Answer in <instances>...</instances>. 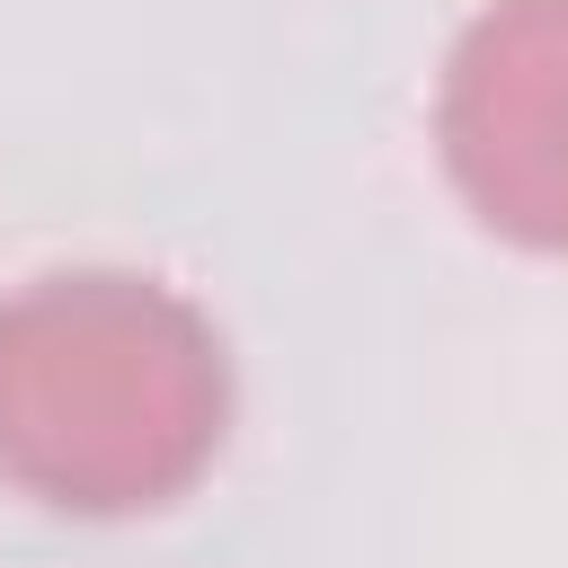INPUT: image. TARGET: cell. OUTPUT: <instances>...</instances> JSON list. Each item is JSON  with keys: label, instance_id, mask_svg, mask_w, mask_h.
Instances as JSON below:
<instances>
[{"label": "cell", "instance_id": "6da1fadb", "mask_svg": "<svg viewBox=\"0 0 568 568\" xmlns=\"http://www.w3.org/2000/svg\"><path fill=\"white\" fill-rule=\"evenodd\" d=\"M222 337L160 275L80 266L0 311V479L44 506H169L222 453Z\"/></svg>", "mask_w": 568, "mask_h": 568}, {"label": "cell", "instance_id": "7a4b0ae2", "mask_svg": "<svg viewBox=\"0 0 568 568\" xmlns=\"http://www.w3.org/2000/svg\"><path fill=\"white\" fill-rule=\"evenodd\" d=\"M435 133L488 231L568 248V0H488L444 62Z\"/></svg>", "mask_w": 568, "mask_h": 568}]
</instances>
